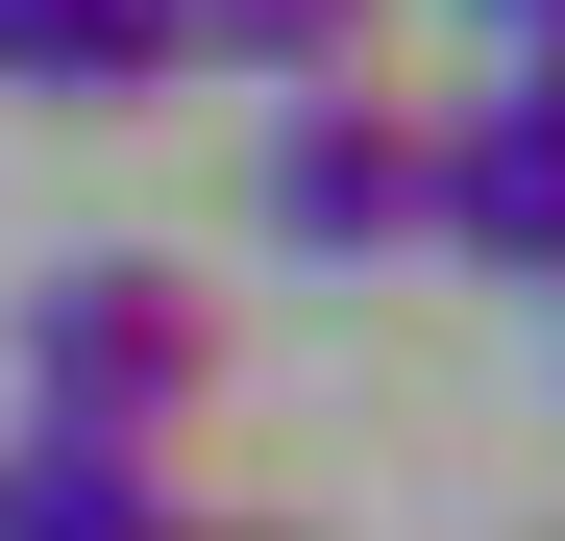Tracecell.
Segmentation results:
<instances>
[{"instance_id":"6da1fadb","label":"cell","mask_w":565,"mask_h":541,"mask_svg":"<svg viewBox=\"0 0 565 541\" xmlns=\"http://www.w3.org/2000/svg\"><path fill=\"white\" fill-rule=\"evenodd\" d=\"M198 394H222V296H198V270H148V246L25 270V418H74V443H172Z\"/></svg>"},{"instance_id":"7a4b0ae2","label":"cell","mask_w":565,"mask_h":541,"mask_svg":"<svg viewBox=\"0 0 565 541\" xmlns=\"http://www.w3.org/2000/svg\"><path fill=\"white\" fill-rule=\"evenodd\" d=\"M418 246L565 296V50H492L467 99H418Z\"/></svg>"},{"instance_id":"3957f363","label":"cell","mask_w":565,"mask_h":541,"mask_svg":"<svg viewBox=\"0 0 565 541\" xmlns=\"http://www.w3.org/2000/svg\"><path fill=\"white\" fill-rule=\"evenodd\" d=\"M270 246H296V270L418 246V99H369V74H296V99H270Z\"/></svg>"},{"instance_id":"277c9868","label":"cell","mask_w":565,"mask_h":541,"mask_svg":"<svg viewBox=\"0 0 565 541\" xmlns=\"http://www.w3.org/2000/svg\"><path fill=\"white\" fill-rule=\"evenodd\" d=\"M0 541H172V443H74V418H25V443H0Z\"/></svg>"},{"instance_id":"5b68a950","label":"cell","mask_w":565,"mask_h":541,"mask_svg":"<svg viewBox=\"0 0 565 541\" xmlns=\"http://www.w3.org/2000/svg\"><path fill=\"white\" fill-rule=\"evenodd\" d=\"M148 74H198L172 0H0V99H148Z\"/></svg>"},{"instance_id":"8992f818","label":"cell","mask_w":565,"mask_h":541,"mask_svg":"<svg viewBox=\"0 0 565 541\" xmlns=\"http://www.w3.org/2000/svg\"><path fill=\"white\" fill-rule=\"evenodd\" d=\"M172 50H222V74H369V0H172Z\"/></svg>"},{"instance_id":"52a82bcc","label":"cell","mask_w":565,"mask_h":541,"mask_svg":"<svg viewBox=\"0 0 565 541\" xmlns=\"http://www.w3.org/2000/svg\"><path fill=\"white\" fill-rule=\"evenodd\" d=\"M467 25H492V50H565V0H467Z\"/></svg>"},{"instance_id":"ba28073f","label":"cell","mask_w":565,"mask_h":541,"mask_svg":"<svg viewBox=\"0 0 565 541\" xmlns=\"http://www.w3.org/2000/svg\"><path fill=\"white\" fill-rule=\"evenodd\" d=\"M172 541H296V517H172Z\"/></svg>"}]
</instances>
